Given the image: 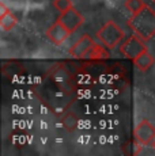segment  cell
Here are the masks:
<instances>
[{"mask_svg":"<svg viewBox=\"0 0 155 156\" xmlns=\"http://www.w3.org/2000/svg\"><path fill=\"white\" fill-rule=\"evenodd\" d=\"M128 26L142 40L148 41L155 35V11L146 5L140 12L132 15L128 20Z\"/></svg>","mask_w":155,"mask_h":156,"instance_id":"6da1fadb","label":"cell"},{"mask_svg":"<svg viewBox=\"0 0 155 156\" xmlns=\"http://www.w3.org/2000/svg\"><path fill=\"white\" fill-rule=\"evenodd\" d=\"M97 37L103 44V46L108 49H114L118 44L125 38L124 30L114 22V20H108L97 31Z\"/></svg>","mask_w":155,"mask_h":156,"instance_id":"7a4b0ae2","label":"cell"},{"mask_svg":"<svg viewBox=\"0 0 155 156\" xmlns=\"http://www.w3.org/2000/svg\"><path fill=\"white\" fill-rule=\"evenodd\" d=\"M146 50H147V46L144 44V40H142L138 35H129L128 38H125V41L120 46V52L131 60H135Z\"/></svg>","mask_w":155,"mask_h":156,"instance_id":"3957f363","label":"cell"},{"mask_svg":"<svg viewBox=\"0 0 155 156\" xmlns=\"http://www.w3.org/2000/svg\"><path fill=\"white\" fill-rule=\"evenodd\" d=\"M57 20L70 33H74L83 25L85 18H83V15L80 14L75 7H71L70 10L64 11V12H60V16H59Z\"/></svg>","mask_w":155,"mask_h":156,"instance_id":"277c9868","label":"cell"},{"mask_svg":"<svg viewBox=\"0 0 155 156\" xmlns=\"http://www.w3.org/2000/svg\"><path fill=\"white\" fill-rule=\"evenodd\" d=\"M135 139L140 145H148L154 141L155 139V126L147 119L140 121L135 128Z\"/></svg>","mask_w":155,"mask_h":156,"instance_id":"5b68a950","label":"cell"},{"mask_svg":"<svg viewBox=\"0 0 155 156\" xmlns=\"http://www.w3.org/2000/svg\"><path fill=\"white\" fill-rule=\"evenodd\" d=\"M94 46H95L94 40L88 34H85L71 46L70 55L75 57V58H85V57L90 55V52L93 50Z\"/></svg>","mask_w":155,"mask_h":156,"instance_id":"8992f818","label":"cell"},{"mask_svg":"<svg viewBox=\"0 0 155 156\" xmlns=\"http://www.w3.org/2000/svg\"><path fill=\"white\" fill-rule=\"evenodd\" d=\"M45 35H46V38L53 45H56V46H60V45H63L65 41L68 40V38H70L71 33L68 31V30L65 29L64 26H63L61 23L57 20V22H55L49 29L46 30Z\"/></svg>","mask_w":155,"mask_h":156,"instance_id":"52a82bcc","label":"cell"},{"mask_svg":"<svg viewBox=\"0 0 155 156\" xmlns=\"http://www.w3.org/2000/svg\"><path fill=\"white\" fill-rule=\"evenodd\" d=\"M133 62H135L136 68L140 71H148L151 67L154 65L155 62V58L153 55H150L148 53V50H146V52H143L140 56H138L135 60H133Z\"/></svg>","mask_w":155,"mask_h":156,"instance_id":"ba28073f","label":"cell"},{"mask_svg":"<svg viewBox=\"0 0 155 156\" xmlns=\"http://www.w3.org/2000/svg\"><path fill=\"white\" fill-rule=\"evenodd\" d=\"M18 25V18L11 11H8L5 15L0 16V27L3 31H11Z\"/></svg>","mask_w":155,"mask_h":156,"instance_id":"9c48e42d","label":"cell"},{"mask_svg":"<svg viewBox=\"0 0 155 156\" xmlns=\"http://www.w3.org/2000/svg\"><path fill=\"white\" fill-rule=\"evenodd\" d=\"M124 5L131 12V15H135V14L140 12V11L146 7V3L143 2V0H127Z\"/></svg>","mask_w":155,"mask_h":156,"instance_id":"30bf717a","label":"cell"},{"mask_svg":"<svg viewBox=\"0 0 155 156\" xmlns=\"http://www.w3.org/2000/svg\"><path fill=\"white\" fill-rule=\"evenodd\" d=\"M61 124L64 125V128L67 129V130H70V132L75 130L76 125H78V119H76L75 114H72V113L65 114V115L63 117V119H61Z\"/></svg>","mask_w":155,"mask_h":156,"instance_id":"8fae6325","label":"cell"},{"mask_svg":"<svg viewBox=\"0 0 155 156\" xmlns=\"http://www.w3.org/2000/svg\"><path fill=\"white\" fill-rule=\"evenodd\" d=\"M109 53L106 52V49L103 46H101V45H97L95 44V46L93 48V50L90 52V55L87 57H90V58H102V57H108Z\"/></svg>","mask_w":155,"mask_h":156,"instance_id":"7c38bea8","label":"cell"},{"mask_svg":"<svg viewBox=\"0 0 155 156\" xmlns=\"http://www.w3.org/2000/svg\"><path fill=\"white\" fill-rule=\"evenodd\" d=\"M53 5H55V8L57 11H60V12H64V11L70 10L71 7H74L71 0H55Z\"/></svg>","mask_w":155,"mask_h":156,"instance_id":"4fadbf2b","label":"cell"},{"mask_svg":"<svg viewBox=\"0 0 155 156\" xmlns=\"http://www.w3.org/2000/svg\"><path fill=\"white\" fill-rule=\"evenodd\" d=\"M7 12H8V10H7V7H5V4L4 3H0V16L5 15Z\"/></svg>","mask_w":155,"mask_h":156,"instance_id":"5bb4252c","label":"cell"},{"mask_svg":"<svg viewBox=\"0 0 155 156\" xmlns=\"http://www.w3.org/2000/svg\"><path fill=\"white\" fill-rule=\"evenodd\" d=\"M151 145H153V148L155 149V139H154V141H153V143H151Z\"/></svg>","mask_w":155,"mask_h":156,"instance_id":"9a60e30c","label":"cell"},{"mask_svg":"<svg viewBox=\"0 0 155 156\" xmlns=\"http://www.w3.org/2000/svg\"><path fill=\"white\" fill-rule=\"evenodd\" d=\"M153 3H154V4H155V0H153Z\"/></svg>","mask_w":155,"mask_h":156,"instance_id":"2e32d148","label":"cell"}]
</instances>
